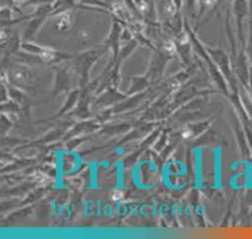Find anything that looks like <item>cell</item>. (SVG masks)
I'll use <instances>...</instances> for the list:
<instances>
[{
    "label": "cell",
    "instance_id": "1",
    "mask_svg": "<svg viewBox=\"0 0 252 239\" xmlns=\"http://www.w3.org/2000/svg\"><path fill=\"white\" fill-rule=\"evenodd\" d=\"M248 3H249V9H250V12H252V0H248Z\"/></svg>",
    "mask_w": 252,
    "mask_h": 239
}]
</instances>
